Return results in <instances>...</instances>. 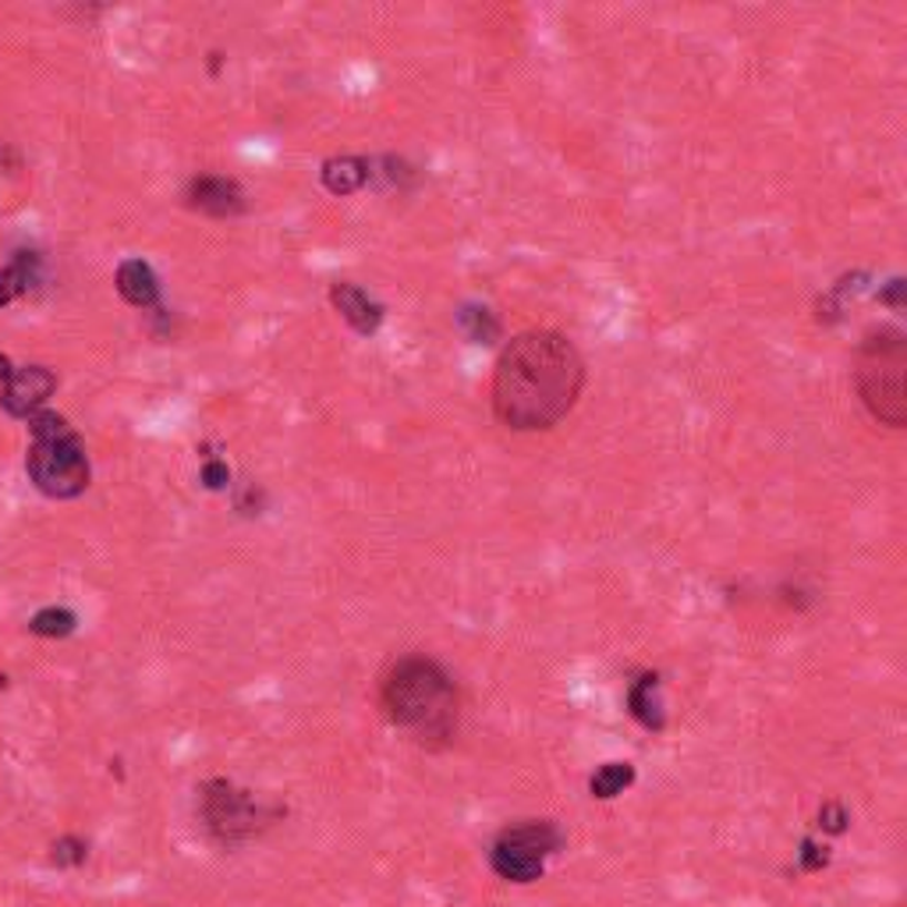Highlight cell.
Here are the masks:
<instances>
[{
	"label": "cell",
	"mask_w": 907,
	"mask_h": 907,
	"mask_svg": "<svg viewBox=\"0 0 907 907\" xmlns=\"http://www.w3.org/2000/svg\"><path fill=\"white\" fill-rule=\"evenodd\" d=\"M53 386H58V380H53V373L43 365L14 369L0 404H4V412H11V415H36L40 412V404L53 394Z\"/></svg>",
	"instance_id": "cell-7"
},
{
	"label": "cell",
	"mask_w": 907,
	"mask_h": 907,
	"mask_svg": "<svg viewBox=\"0 0 907 907\" xmlns=\"http://www.w3.org/2000/svg\"><path fill=\"white\" fill-rule=\"evenodd\" d=\"M383 709L419 742H443L457 724V688L436 659L409 656L383 681Z\"/></svg>",
	"instance_id": "cell-2"
},
{
	"label": "cell",
	"mask_w": 907,
	"mask_h": 907,
	"mask_svg": "<svg viewBox=\"0 0 907 907\" xmlns=\"http://www.w3.org/2000/svg\"><path fill=\"white\" fill-rule=\"evenodd\" d=\"M900 281H890V291L886 294H879V302H886V305H894V309H900Z\"/></svg>",
	"instance_id": "cell-21"
},
{
	"label": "cell",
	"mask_w": 907,
	"mask_h": 907,
	"mask_svg": "<svg viewBox=\"0 0 907 907\" xmlns=\"http://www.w3.org/2000/svg\"><path fill=\"white\" fill-rule=\"evenodd\" d=\"M561 847V829L546 819L507 826L493 844V873L507 883H535L546 868V855Z\"/></svg>",
	"instance_id": "cell-4"
},
{
	"label": "cell",
	"mask_w": 907,
	"mask_h": 907,
	"mask_svg": "<svg viewBox=\"0 0 907 907\" xmlns=\"http://www.w3.org/2000/svg\"><path fill=\"white\" fill-rule=\"evenodd\" d=\"M330 302L341 316L355 326L359 333H376L383 323V305H376L362 288L355 284H333L330 288Z\"/></svg>",
	"instance_id": "cell-9"
},
{
	"label": "cell",
	"mask_w": 907,
	"mask_h": 907,
	"mask_svg": "<svg viewBox=\"0 0 907 907\" xmlns=\"http://www.w3.org/2000/svg\"><path fill=\"white\" fill-rule=\"evenodd\" d=\"M228 483H231V468L224 461H206V465H202V486L206 490H224Z\"/></svg>",
	"instance_id": "cell-18"
},
{
	"label": "cell",
	"mask_w": 907,
	"mask_h": 907,
	"mask_svg": "<svg viewBox=\"0 0 907 907\" xmlns=\"http://www.w3.org/2000/svg\"><path fill=\"white\" fill-rule=\"evenodd\" d=\"M819 826H826L829 833H844V826H847V812H844V805L829 802V805L819 812Z\"/></svg>",
	"instance_id": "cell-20"
},
{
	"label": "cell",
	"mask_w": 907,
	"mask_h": 907,
	"mask_svg": "<svg viewBox=\"0 0 907 907\" xmlns=\"http://www.w3.org/2000/svg\"><path fill=\"white\" fill-rule=\"evenodd\" d=\"M829 865V850L819 847L816 840H802V868L805 873H819V868Z\"/></svg>",
	"instance_id": "cell-17"
},
{
	"label": "cell",
	"mask_w": 907,
	"mask_h": 907,
	"mask_svg": "<svg viewBox=\"0 0 907 907\" xmlns=\"http://www.w3.org/2000/svg\"><path fill=\"white\" fill-rule=\"evenodd\" d=\"M53 861L58 865H79V861H85V844L82 840H61L58 847H53Z\"/></svg>",
	"instance_id": "cell-19"
},
{
	"label": "cell",
	"mask_w": 907,
	"mask_h": 907,
	"mask_svg": "<svg viewBox=\"0 0 907 907\" xmlns=\"http://www.w3.org/2000/svg\"><path fill=\"white\" fill-rule=\"evenodd\" d=\"M904 369H907L904 333L897 326L868 330L855 355V383L868 415L883 425H890V430H900L907 422Z\"/></svg>",
	"instance_id": "cell-3"
},
{
	"label": "cell",
	"mask_w": 907,
	"mask_h": 907,
	"mask_svg": "<svg viewBox=\"0 0 907 907\" xmlns=\"http://www.w3.org/2000/svg\"><path fill=\"white\" fill-rule=\"evenodd\" d=\"M11 373H14V369H11V362H8L4 355H0V380L8 383V380H11Z\"/></svg>",
	"instance_id": "cell-22"
},
{
	"label": "cell",
	"mask_w": 907,
	"mask_h": 907,
	"mask_svg": "<svg viewBox=\"0 0 907 907\" xmlns=\"http://www.w3.org/2000/svg\"><path fill=\"white\" fill-rule=\"evenodd\" d=\"M457 326L465 330L472 344H493L500 337V320L483 305H465L457 312Z\"/></svg>",
	"instance_id": "cell-14"
},
{
	"label": "cell",
	"mask_w": 907,
	"mask_h": 907,
	"mask_svg": "<svg viewBox=\"0 0 907 907\" xmlns=\"http://www.w3.org/2000/svg\"><path fill=\"white\" fill-rule=\"evenodd\" d=\"M29 475L40 493L53 500H71L89 486V461L79 436L36 440L29 451Z\"/></svg>",
	"instance_id": "cell-5"
},
{
	"label": "cell",
	"mask_w": 907,
	"mask_h": 907,
	"mask_svg": "<svg viewBox=\"0 0 907 907\" xmlns=\"http://www.w3.org/2000/svg\"><path fill=\"white\" fill-rule=\"evenodd\" d=\"M323 184L333 195H355L362 184L369 181V163L359 157H333L323 163Z\"/></svg>",
	"instance_id": "cell-12"
},
{
	"label": "cell",
	"mask_w": 907,
	"mask_h": 907,
	"mask_svg": "<svg viewBox=\"0 0 907 907\" xmlns=\"http://www.w3.org/2000/svg\"><path fill=\"white\" fill-rule=\"evenodd\" d=\"M29 632L43 635V638H64V635L75 632V614L64 609V606H47L29 621Z\"/></svg>",
	"instance_id": "cell-15"
},
{
	"label": "cell",
	"mask_w": 907,
	"mask_h": 907,
	"mask_svg": "<svg viewBox=\"0 0 907 907\" xmlns=\"http://www.w3.org/2000/svg\"><path fill=\"white\" fill-rule=\"evenodd\" d=\"M632 784H635V766L632 763H606L588 780V790H592V798L609 802V798H617V794H624Z\"/></svg>",
	"instance_id": "cell-13"
},
{
	"label": "cell",
	"mask_w": 907,
	"mask_h": 907,
	"mask_svg": "<svg viewBox=\"0 0 907 907\" xmlns=\"http://www.w3.org/2000/svg\"><path fill=\"white\" fill-rule=\"evenodd\" d=\"M202 816H206V826L220 840H242L249 833H255L263 812H259V805L245 790H234L231 784L216 780L202 790Z\"/></svg>",
	"instance_id": "cell-6"
},
{
	"label": "cell",
	"mask_w": 907,
	"mask_h": 907,
	"mask_svg": "<svg viewBox=\"0 0 907 907\" xmlns=\"http://www.w3.org/2000/svg\"><path fill=\"white\" fill-rule=\"evenodd\" d=\"M627 709L638 719L645 730H663L666 716H663V702H659V677L656 674H642L632 692H627Z\"/></svg>",
	"instance_id": "cell-11"
},
{
	"label": "cell",
	"mask_w": 907,
	"mask_h": 907,
	"mask_svg": "<svg viewBox=\"0 0 907 907\" xmlns=\"http://www.w3.org/2000/svg\"><path fill=\"white\" fill-rule=\"evenodd\" d=\"M585 359L557 330H528L504 347L493 373V415L514 433H546L582 397Z\"/></svg>",
	"instance_id": "cell-1"
},
{
	"label": "cell",
	"mask_w": 907,
	"mask_h": 907,
	"mask_svg": "<svg viewBox=\"0 0 907 907\" xmlns=\"http://www.w3.org/2000/svg\"><path fill=\"white\" fill-rule=\"evenodd\" d=\"M118 291H121V299L135 309H153L160 302L157 273L145 266L142 259H128V263L118 266Z\"/></svg>",
	"instance_id": "cell-10"
},
{
	"label": "cell",
	"mask_w": 907,
	"mask_h": 907,
	"mask_svg": "<svg viewBox=\"0 0 907 907\" xmlns=\"http://www.w3.org/2000/svg\"><path fill=\"white\" fill-rule=\"evenodd\" d=\"M189 206L210 216H234L245 210V195L231 178H213L202 174L189 184Z\"/></svg>",
	"instance_id": "cell-8"
},
{
	"label": "cell",
	"mask_w": 907,
	"mask_h": 907,
	"mask_svg": "<svg viewBox=\"0 0 907 907\" xmlns=\"http://www.w3.org/2000/svg\"><path fill=\"white\" fill-rule=\"evenodd\" d=\"M32 284V270H26V259H18V263H11L4 273H0V305L11 302L18 291H26Z\"/></svg>",
	"instance_id": "cell-16"
}]
</instances>
